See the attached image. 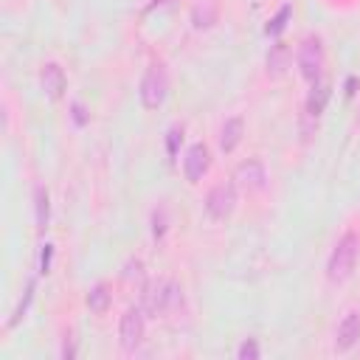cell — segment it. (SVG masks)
Instances as JSON below:
<instances>
[{"mask_svg": "<svg viewBox=\"0 0 360 360\" xmlns=\"http://www.w3.org/2000/svg\"><path fill=\"white\" fill-rule=\"evenodd\" d=\"M329 96H332V87H329L326 79H318V82L309 84V93H307V101H304V135L307 138L318 127V118L323 115V110L329 104Z\"/></svg>", "mask_w": 360, "mask_h": 360, "instance_id": "ba28073f", "label": "cell"}, {"mask_svg": "<svg viewBox=\"0 0 360 360\" xmlns=\"http://www.w3.org/2000/svg\"><path fill=\"white\" fill-rule=\"evenodd\" d=\"M290 17V6H284L273 20H270V25H267V34H278L281 28H284V20Z\"/></svg>", "mask_w": 360, "mask_h": 360, "instance_id": "d6986e66", "label": "cell"}, {"mask_svg": "<svg viewBox=\"0 0 360 360\" xmlns=\"http://www.w3.org/2000/svg\"><path fill=\"white\" fill-rule=\"evenodd\" d=\"M183 301H186L183 284L174 278H155V281L143 284V292H141V307L149 318L174 315L183 307Z\"/></svg>", "mask_w": 360, "mask_h": 360, "instance_id": "6da1fadb", "label": "cell"}, {"mask_svg": "<svg viewBox=\"0 0 360 360\" xmlns=\"http://www.w3.org/2000/svg\"><path fill=\"white\" fill-rule=\"evenodd\" d=\"M138 96H141V107L149 110V112L163 107V101L169 96V68H166L163 59H152L149 62V68L143 70Z\"/></svg>", "mask_w": 360, "mask_h": 360, "instance_id": "3957f363", "label": "cell"}, {"mask_svg": "<svg viewBox=\"0 0 360 360\" xmlns=\"http://www.w3.org/2000/svg\"><path fill=\"white\" fill-rule=\"evenodd\" d=\"M323 65H326V48H323V39L318 34H307L298 48H295V68H298V76L304 82H318L323 79Z\"/></svg>", "mask_w": 360, "mask_h": 360, "instance_id": "277c9868", "label": "cell"}, {"mask_svg": "<svg viewBox=\"0 0 360 360\" xmlns=\"http://www.w3.org/2000/svg\"><path fill=\"white\" fill-rule=\"evenodd\" d=\"M259 354H262V349H259V340L256 338H245L239 343V349H236V357L239 360H256Z\"/></svg>", "mask_w": 360, "mask_h": 360, "instance_id": "e0dca14e", "label": "cell"}, {"mask_svg": "<svg viewBox=\"0 0 360 360\" xmlns=\"http://www.w3.org/2000/svg\"><path fill=\"white\" fill-rule=\"evenodd\" d=\"M357 121H360V115H357Z\"/></svg>", "mask_w": 360, "mask_h": 360, "instance_id": "7402d4cb", "label": "cell"}, {"mask_svg": "<svg viewBox=\"0 0 360 360\" xmlns=\"http://www.w3.org/2000/svg\"><path fill=\"white\" fill-rule=\"evenodd\" d=\"M208 169H211V149H208V143L194 141L183 155V174L191 186H197L208 174Z\"/></svg>", "mask_w": 360, "mask_h": 360, "instance_id": "9c48e42d", "label": "cell"}, {"mask_svg": "<svg viewBox=\"0 0 360 360\" xmlns=\"http://www.w3.org/2000/svg\"><path fill=\"white\" fill-rule=\"evenodd\" d=\"M177 141H183V127H172L169 129V158L177 155Z\"/></svg>", "mask_w": 360, "mask_h": 360, "instance_id": "ffe728a7", "label": "cell"}, {"mask_svg": "<svg viewBox=\"0 0 360 360\" xmlns=\"http://www.w3.org/2000/svg\"><path fill=\"white\" fill-rule=\"evenodd\" d=\"M34 219H37V231L45 233L51 225V194L45 186H34Z\"/></svg>", "mask_w": 360, "mask_h": 360, "instance_id": "9a60e30c", "label": "cell"}, {"mask_svg": "<svg viewBox=\"0 0 360 360\" xmlns=\"http://www.w3.org/2000/svg\"><path fill=\"white\" fill-rule=\"evenodd\" d=\"M236 202H239V188L233 186V180H222L208 188V194L202 200V211L214 222H228L236 211Z\"/></svg>", "mask_w": 360, "mask_h": 360, "instance_id": "5b68a950", "label": "cell"}, {"mask_svg": "<svg viewBox=\"0 0 360 360\" xmlns=\"http://www.w3.org/2000/svg\"><path fill=\"white\" fill-rule=\"evenodd\" d=\"M82 112H84V107H82V104H79V101H76V104H73V118H76V121H79V124H84V121H87V118H84V115H82Z\"/></svg>", "mask_w": 360, "mask_h": 360, "instance_id": "44dd1931", "label": "cell"}, {"mask_svg": "<svg viewBox=\"0 0 360 360\" xmlns=\"http://www.w3.org/2000/svg\"><path fill=\"white\" fill-rule=\"evenodd\" d=\"M217 17H219V8H217L214 0H200V3H194V8H191V25H194L197 31H208V28L217 22Z\"/></svg>", "mask_w": 360, "mask_h": 360, "instance_id": "2e32d148", "label": "cell"}, {"mask_svg": "<svg viewBox=\"0 0 360 360\" xmlns=\"http://www.w3.org/2000/svg\"><path fill=\"white\" fill-rule=\"evenodd\" d=\"M124 278H127V281H132V278L141 281V278H143V262H141V259H129V262L124 264Z\"/></svg>", "mask_w": 360, "mask_h": 360, "instance_id": "ac0fdd59", "label": "cell"}, {"mask_svg": "<svg viewBox=\"0 0 360 360\" xmlns=\"http://www.w3.org/2000/svg\"><path fill=\"white\" fill-rule=\"evenodd\" d=\"M360 343V309H349L338 326H335V338H332V349L338 354H346L352 352L354 346Z\"/></svg>", "mask_w": 360, "mask_h": 360, "instance_id": "30bf717a", "label": "cell"}, {"mask_svg": "<svg viewBox=\"0 0 360 360\" xmlns=\"http://www.w3.org/2000/svg\"><path fill=\"white\" fill-rule=\"evenodd\" d=\"M39 87H42V93H45L48 98H53V101L62 98L65 90H68L65 68H62L59 62H53V59L42 62V65H39Z\"/></svg>", "mask_w": 360, "mask_h": 360, "instance_id": "7c38bea8", "label": "cell"}, {"mask_svg": "<svg viewBox=\"0 0 360 360\" xmlns=\"http://www.w3.org/2000/svg\"><path fill=\"white\" fill-rule=\"evenodd\" d=\"M233 186L245 194H259L267 186V166L262 158H245L233 166Z\"/></svg>", "mask_w": 360, "mask_h": 360, "instance_id": "8992f818", "label": "cell"}, {"mask_svg": "<svg viewBox=\"0 0 360 360\" xmlns=\"http://www.w3.org/2000/svg\"><path fill=\"white\" fill-rule=\"evenodd\" d=\"M84 304H87V309L93 315H107L110 307H112V290H110V284H104V281L93 284L87 290V295H84Z\"/></svg>", "mask_w": 360, "mask_h": 360, "instance_id": "5bb4252c", "label": "cell"}, {"mask_svg": "<svg viewBox=\"0 0 360 360\" xmlns=\"http://www.w3.org/2000/svg\"><path fill=\"white\" fill-rule=\"evenodd\" d=\"M143 335H146V312H143V307L124 309V315L118 321V346L124 352H135L143 343Z\"/></svg>", "mask_w": 360, "mask_h": 360, "instance_id": "52a82bcc", "label": "cell"}, {"mask_svg": "<svg viewBox=\"0 0 360 360\" xmlns=\"http://www.w3.org/2000/svg\"><path fill=\"white\" fill-rule=\"evenodd\" d=\"M357 259H360V236L354 231H346L335 242V248H332V253L326 259V281L329 284L349 281L354 267H357Z\"/></svg>", "mask_w": 360, "mask_h": 360, "instance_id": "7a4b0ae2", "label": "cell"}, {"mask_svg": "<svg viewBox=\"0 0 360 360\" xmlns=\"http://www.w3.org/2000/svg\"><path fill=\"white\" fill-rule=\"evenodd\" d=\"M292 68V48L284 39H276L264 53V73L267 79H284Z\"/></svg>", "mask_w": 360, "mask_h": 360, "instance_id": "8fae6325", "label": "cell"}, {"mask_svg": "<svg viewBox=\"0 0 360 360\" xmlns=\"http://www.w3.org/2000/svg\"><path fill=\"white\" fill-rule=\"evenodd\" d=\"M242 138H245V118L242 115H231V118L222 121V127L217 132V146H219L222 155H231V152H236Z\"/></svg>", "mask_w": 360, "mask_h": 360, "instance_id": "4fadbf2b", "label": "cell"}]
</instances>
